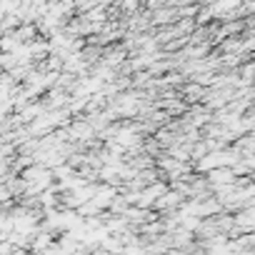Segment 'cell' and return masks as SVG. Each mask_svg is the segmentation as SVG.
Masks as SVG:
<instances>
[{
  "label": "cell",
  "mask_w": 255,
  "mask_h": 255,
  "mask_svg": "<svg viewBox=\"0 0 255 255\" xmlns=\"http://www.w3.org/2000/svg\"><path fill=\"white\" fill-rule=\"evenodd\" d=\"M208 85H200V83H195V80H190L188 85H183V98L188 100V103H203L205 98H208Z\"/></svg>",
  "instance_id": "cell-1"
},
{
  "label": "cell",
  "mask_w": 255,
  "mask_h": 255,
  "mask_svg": "<svg viewBox=\"0 0 255 255\" xmlns=\"http://www.w3.org/2000/svg\"><path fill=\"white\" fill-rule=\"evenodd\" d=\"M205 175L210 178V183H213V185H225V183H233V180L238 178V175H235V170H233V165L213 168V170H208Z\"/></svg>",
  "instance_id": "cell-2"
}]
</instances>
